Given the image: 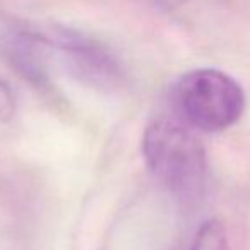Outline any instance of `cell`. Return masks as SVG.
Instances as JSON below:
<instances>
[{
  "instance_id": "5",
  "label": "cell",
  "mask_w": 250,
  "mask_h": 250,
  "mask_svg": "<svg viewBox=\"0 0 250 250\" xmlns=\"http://www.w3.org/2000/svg\"><path fill=\"white\" fill-rule=\"evenodd\" d=\"M16 113V96L11 86L0 77V122H9Z\"/></svg>"
},
{
  "instance_id": "2",
  "label": "cell",
  "mask_w": 250,
  "mask_h": 250,
  "mask_svg": "<svg viewBox=\"0 0 250 250\" xmlns=\"http://www.w3.org/2000/svg\"><path fill=\"white\" fill-rule=\"evenodd\" d=\"M178 120L202 132H221L240 120L245 93L238 81L218 69H195L184 74L171 89Z\"/></svg>"
},
{
  "instance_id": "3",
  "label": "cell",
  "mask_w": 250,
  "mask_h": 250,
  "mask_svg": "<svg viewBox=\"0 0 250 250\" xmlns=\"http://www.w3.org/2000/svg\"><path fill=\"white\" fill-rule=\"evenodd\" d=\"M43 40L62 53L65 65L81 81L94 87H104V89L118 86L120 69L117 60L98 43L67 31L53 35V38Z\"/></svg>"
},
{
  "instance_id": "4",
  "label": "cell",
  "mask_w": 250,
  "mask_h": 250,
  "mask_svg": "<svg viewBox=\"0 0 250 250\" xmlns=\"http://www.w3.org/2000/svg\"><path fill=\"white\" fill-rule=\"evenodd\" d=\"M190 250H228L225 226L219 219H208L199 226Z\"/></svg>"
},
{
  "instance_id": "1",
  "label": "cell",
  "mask_w": 250,
  "mask_h": 250,
  "mask_svg": "<svg viewBox=\"0 0 250 250\" xmlns=\"http://www.w3.org/2000/svg\"><path fill=\"white\" fill-rule=\"evenodd\" d=\"M143 156L147 170L182 202H194L202 195L208 175L206 149L184 122H151L143 136Z\"/></svg>"
},
{
  "instance_id": "6",
  "label": "cell",
  "mask_w": 250,
  "mask_h": 250,
  "mask_svg": "<svg viewBox=\"0 0 250 250\" xmlns=\"http://www.w3.org/2000/svg\"><path fill=\"white\" fill-rule=\"evenodd\" d=\"M139 2H144L146 5L158 9V11H175V9L187 4L188 0H139Z\"/></svg>"
}]
</instances>
